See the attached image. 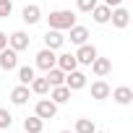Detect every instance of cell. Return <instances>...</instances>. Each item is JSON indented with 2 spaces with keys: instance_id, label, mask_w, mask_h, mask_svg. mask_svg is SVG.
<instances>
[{
  "instance_id": "cell-28",
  "label": "cell",
  "mask_w": 133,
  "mask_h": 133,
  "mask_svg": "<svg viewBox=\"0 0 133 133\" xmlns=\"http://www.w3.org/2000/svg\"><path fill=\"white\" fill-rule=\"evenodd\" d=\"M120 3H123V0H104V5H110V8H117Z\"/></svg>"
},
{
  "instance_id": "cell-15",
  "label": "cell",
  "mask_w": 133,
  "mask_h": 133,
  "mask_svg": "<svg viewBox=\"0 0 133 133\" xmlns=\"http://www.w3.org/2000/svg\"><path fill=\"white\" fill-rule=\"evenodd\" d=\"M110 91H112V89H110V84H107V81H102V78L91 84V99H110Z\"/></svg>"
},
{
  "instance_id": "cell-30",
  "label": "cell",
  "mask_w": 133,
  "mask_h": 133,
  "mask_svg": "<svg viewBox=\"0 0 133 133\" xmlns=\"http://www.w3.org/2000/svg\"><path fill=\"white\" fill-rule=\"evenodd\" d=\"M94 133H107V130H94Z\"/></svg>"
},
{
  "instance_id": "cell-22",
  "label": "cell",
  "mask_w": 133,
  "mask_h": 133,
  "mask_svg": "<svg viewBox=\"0 0 133 133\" xmlns=\"http://www.w3.org/2000/svg\"><path fill=\"white\" fill-rule=\"evenodd\" d=\"M94 130H97L94 120H89V117H78V120H76V128H73V133H94Z\"/></svg>"
},
{
  "instance_id": "cell-7",
  "label": "cell",
  "mask_w": 133,
  "mask_h": 133,
  "mask_svg": "<svg viewBox=\"0 0 133 133\" xmlns=\"http://www.w3.org/2000/svg\"><path fill=\"white\" fill-rule=\"evenodd\" d=\"M110 21H112V26H115V29H125V26H128V21H130V11L117 5V8H112Z\"/></svg>"
},
{
  "instance_id": "cell-2",
  "label": "cell",
  "mask_w": 133,
  "mask_h": 133,
  "mask_svg": "<svg viewBox=\"0 0 133 133\" xmlns=\"http://www.w3.org/2000/svg\"><path fill=\"white\" fill-rule=\"evenodd\" d=\"M34 115L42 117V120H52V117L57 115V104H55L52 99H39L37 107H34Z\"/></svg>"
},
{
  "instance_id": "cell-9",
  "label": "cell",
  "mask_w": 133,
  "mask_h": 133,
  "mask_svg": "<svg viewBox=\"0 0 133 133\" xmlns=\"http://www.w3.org/2000/svg\"><path fill=\"white\" fill-rule=\"evenodd\" d=\"M91 71H94V76L104 78V76L112 71V60H110V57H99V55H97V57L91 60Z\"/></svg>"
},
{
  "instance_id": "cell-13",
  "label": "cell",
  "mask_w": 133,
  "mask_h": 133,
  "mask_svg": "<svg viewBox=\"0 0 133 133\" xmlns=\"http://www.w3.org/2000/svg\"><path fill=\"white\" fill-rule=\"evenodd\" d=\"M21 18H24V24H29V26H31V24H39V18H42V8L31 3V5H26V8L21 11Z\"/></svg>"
},
{
  "instance_id": "cell-19",
  "label": "cell",
  "mask_w": 133,
  "mask_h": 133,
  "mask_svg": "<svg viewBox=\"0 0 133 133\" xmlns=\"http://www.w3.org/2000/svg\"><path fill=\"white\" fill-rule=\"evenodd\" d=\"M11 102H13V104H18V107H21V104H26V102H29V86H24V84H21V86H16V89L11 91Z\"/></svg>"
},
{
  "instance_id": "cell-5",
  "label": "cell",
  "mask_w": 133,
  "mask_h": 133,
  "mask_svg": "<svg viewBox=\"0 0 133 133\" xmlns=\"http://www.w3.org/2000/svg\"><path fill=\"white\" fill-rule=\"evenodd\" d=\"M29 44H31V37H29L26 31H13V34H8V47H11V50L21 52V50H29Z\"/></svg>"
},
{
  "instance_id": "cell-8",
  "label": "cell",
  "mask_w": 133,
  "mask_h": 133,
  "mask_svg": "<svg viewBox=\"0 0 133 133\" xmlns=\"http://www.w3.org/2000/svg\"><path fill=\"white\" fill-rule=\"evenodd\" d=\"M65 86H68L71 91H78L86 86V73L81 71H71V73H65Z\"/></svg>"
},
{
  "instance_id": "cell-21",
  "label": "cell",
  "mask_w": 133,
  "mask_h": 133,
  "mask_svg": "<svg viewBox=\"0 0 133 133\" xmlns=\"http://www.w3.org/2000/svg\"><path fill=\"white\" fill-rule=\"evenodd\" d=\"M29 91H34V94H39V97H44L47 91H50V84H47V78H31V84H29Z\"/></svg>"
},
{
  "instance_id": "cell-23",
  "label": "cell",
  "mask_w": 133,
  "mask_h": 133,
  "mask_svg": "<svg viewBox=\"0 0 133 133\" xmlns=\"http://www.w3.org/2000/svg\"><path fill=\"white\" fill-rule=\"evenodd\" d=\"M31 78H34V68H31V65H21V68H18V81L24 86H29Z\"/></svg>"
},
{
  "instance_id": "cell-24",
  "label": "cell",
  "mask_w": 133,
  "mask_h": 133,
  "mask_svg": "<svg viewBox=\"0 0 133 133\" xmlns=\"http://www.w3.org/2000/svg\"><path fill=\"white\" fill-rule=\"evenodd\" d=\"M13 125V115L8 112V110H3V107H0V128H3V130H8Z\"/></svg>"
},
{
  "instance_id": "cell-12",
  "label": "cell",
  "mask_w": 133,
  "mask_h": 133,
  "mask_svg": "<svg viewBox=\"0 0 133 133\" xmlns=\"http://www.w3.org/2000/svg\"><path fill=\"white\" fill-rule=\"evenodd\" d=\"M50 99H52L55 104L68 102V99H71V89L65 86V84H60V86H50Z\"/></svg>"
},
{
  "instance_id": "cell-1",
  "label": "cell",
  "mask_w": 133,
  "mask_h": 133,
  "mask_svg": "<svg viewBox=\"0 0 133 133\" xmlns=\"http://www.w3.org/2000/svg\"><path fill=\"white\" fill-rule=\"evenodd\" d=\"M50 21V29H57V31H65V29H71L76 24V13L73 11H52L47 16Z\"/></svg>"
},
{
  "instance_id": "cell-4",
  "label": "cell",
  "mask_w": 133,
  "mask_h": 133,
  "mask_svg": "<svg viewBox=\"0 0 133 133\" xmlns=\"http://www.w3.org/2000/svg\"><path fill=\"white\" fill-rule=\"evenodd\" d=\"M0 68L3 71H16L18 68V52L11 50V47H3L0 50Z\"/></svg>"
},
{
  "instance_id": "cell-3",
  "label": "cell",
  "mask_w": 133,
  "mask_h": 133,
  "mask_svg": "<svg viewBox=\"0 0 133 133\" xmlns=\"http://www.w3.org/2000/svg\"><path fill=\"white\" fill-rule=\"evenodd\" d=\"M55 65H57V55H55V50L44 47V50H39V52H37V68L50 71V68H55Z\"/></svg>"
},
{
  "instance_id": "cell-14",
  "label": "cell",
  "mask_w": 133,
  "mask_h": 133,
  "mask_svg": "<svg viewBox=\"0 0 133 133\" xmlns=\"http://www.w3.org/2000/svg\"><path fill=\"white\" fill-rule=\"evenodd\" d=\"M110 97H112L117 104H130V102H133V89H130V86H117L115 91H110Z\"/></svg>"
},
{
  "instance_id": "cell-27",
  "label": "cell",
  "mask_w": 133,
  "mask_h": 133,
  "mask_svg": "<svg viewBox=\"0 0 133 133\" xmlns=\"http://www.w3.org/2000/svg\"><path fill=\"white\" fill-rule=\"evenodd\" d=\"M3 47H8V34L0 31V50H3Z\"/></svg>"
},
{
  "instance_id": "cell-29",
  "label": "cell",
  "mask_w": 133,
  "mask_h": 133,
  "mask_svg": "<svg viewBox=\"0 0 133 133\" xmlns=\"http://www.w3.org/2000/svg\"><path fill=\"white\" fill-rule=\"evenodd\" d=\"M60 133H73V130H60Z\"/></svg>"
},
{
  "instance_id": "cell-10",
  "label": "cell",
  "mask_w": 133,
  "mask_h": 133,
  "mask_svg": "<svg viewBox=\"0 0 133 133\" xmlns=\"http://www.w3.org/2000/svg\"><path fill=\"white\" fill-rule=\"evenodd\" d=\"M57 68H60L63 73H71V71H76V68H78V60H76V55H73V52H63V55H57Z\"/></svg>"
},
{
  "instance_id": "cell-18",
  "label": "cell",
  "mask_w": 133,
  "mask_h": 133,
  "mask_svg": "<svg viewBox=\"0 0 133 133\" xmlns=\"http://www.w3.org/2000/svg\"><path fill=\"white\" fill-rule=\"evenodd\" d=\"M44 78H47L50 86H60V84H65V73L57 68V65H55V68H50V71H44Z\"/></svg>"
},
{
  "instance_id": "cell-20",
  "label": "cell",
  "mask_w": 133,
  "mask_h": 133,
  "mask_svg": "<svg viewBox=\"0 0 133 133\" xmlns=\"http://www.w3.org/2000/svg\"><path fill=\"white\" fill-rule=\"evenodd\" d=\"M42 128H44V120L37 117V115H31V117L24 120V130L26 133H42Z\"/></svg>"
},
{
  "instance_id": "cell-26",
  "label": "cell",
  "mask_w": 133,
  "mask_h": 133,
  "mask_svg": "<svg viewBox=\"0 0 133 133\" xmlns=\"http://www.w3.org/2000/svg\"><path fill=\"white\" fill-rule=\"evenodd\" d=\"M78 3V11H84V13H91V8L97 5V0H76Z\"/></svg>"
},
{
  "instance_id": "cell-6",
  "label": "cell",
  "mask_w": 133,
  "mask_h": 133,
  "mask_svg": "<svg viewBox=\"0 0 133 133\" xmlns=\"http://www.w3.org/2000/svg\"><path fill=\"white\" fill-rule=\"evenodd\" d=\"M76 55V60H78V65H91V60L97 57V47L94 44H78V52H73Z\"/></svg>"
},
{
  "instance_id": "cell-17",
  "label": "cell",
  "mask_w": 133,
  "mask_h": 133,
  "mask_svg": "<svg viewBox=\"0 0 133 133\" xmlns=\"http://www.w3.org/2000/svg\"><path fill=\"white\" fill-rule=\"evenodd\" d=\"M68 31H71V42H73V44H86V39H89V29H86V26L73 24Z\"/></svg>"
},
{
  "instance_id": "cell-11",
  "label": "cell",
  "mask_w": 133,
  "mask_h": 133,
  "mask_svg": "<svg viewBox=\"0 0 133 133\" xmlns=\"http://www.w3.org/2000/svg\"><path fill=\"white\" fill-rule=\"evenodd\" d=\"M65 44V37H63V31H57V29H50L47 34H44V47H50V50H60Z\"/></svg>"
},
{
  "instance_id": "cell-16",
  "label": "cell",
  "mask_w": 133,
  "mask_h": 133,
  "mask_svg": "<svg viewBox=\"0 0 133 133\" xmlns=\"http://www.w3.org/2000/svg\"><path fill=\"white\" fill-rule=\"evenodd\" d=\"M110 13H112V8H110V5H104V3H102V5L97 3V5L91 8V16H94V21H97V24H110Z\"/></svg>"
},
{
  "instance_id": "cell-25",
  "label": "cell",
  "mask_w": 133,
  "mask_h": 133,
  "mask_svg": "<svg viewBox=\"0 0 133 133\" xmlns=\"http://www.w3.org/2000/svg\"><path fill=\"white\" fill-rule=\"evenodd\" d=\"M13 13V3L11 0H0V18H8Z\"/></svg>"
}]
</instances>
